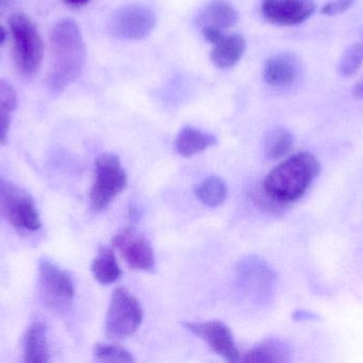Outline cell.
I'll use <instances>...</instances> for the list:
<instances>
[{"label": "cell", "instance_id": "1", "mask_svg": "<svg viewBox=\"0 0 363 363\" xmlns=\"http://www.w3.org/2000/svg\"><path fill=\"white\" fill-rule=\"evenodd\" d=\"M51 64L47 83L52 93L60 94L82 74L86 49L77 21L64 18L50 32Z\"/></svg>", "mask_w": 363, "mask_h": 363}, {"label": "cell", "instance_id": "2", "mask_svg": "<svg viewBox=\"0 0 363 363\" xmlns=\"http://www.w3.org/2000/svg\"><path fill=\"white\" fill-rule=\"evenodd\" d=\"M319 160L300 153L273 168L262 183V190L273 200L287 205L304 195L320 173Z\"/></svg>", "mask_w": 363, "mask_h": 363}, {"label": "cell", "instance_id": "3", "mask_svg": "<svg viewBox=\"0 0 363 363\" xmlns=\"http://www.w3.org/2000/svg\"><path fill=\"white\" fill-rule=\"evenodd\" d=\"M13 38V61L19 74L30 76L40 68L44 45L35 23L27 14L15 12L9 18Z\"/></svg>", "mask_w": 363, "mask_h": 363}, {"label": "cell", "instance_id": "4", "mask_svg": "<svg viewBox=\"0 0 363 363\" xmlns=\"http://www.w3.org/2000/svg\"><path fill=\"white\" fill-rule=\"evenodd\" d=\"M144 319L142 305L125 288H116L113 292L106 313V337L111 340H121L131 337L140 328Z\"/></svg>", "mask_w": 363, "mask_h": 363}, {"label": "cell", "instance_id": "5", "mask_svg": "<svg viewBox=\"0 0 363 363\" xmlns=\"http://www.w3.org/2000/svg\"><path fill=\"white\" fill-rule=\"evenodd\" d=\"M128 176L121 159L113 153H102L95 161V180L91 204L96 211L104 210L127 187Z\"/></svg>", "mask_w": 363, "mask_h": 363}, {"label": "cell", "instance_id": "6", "mask_svg": "<svg viewBox=\"0 0 363 363\" xmlns=\"http://www.w3.org/2000/svg\"><path fill=\"white\" fill-rule=\"evenodd\" d=\"M0 213L17 229L36 232L42 227L31 196L4 178H0Z\"/></svg>", "mask_w": 363, "mask_h": 363}, {"label": "cell", "instance_id": "7", "mask_svg": "<svg viewBox=\"0 0 363 363\" xmlns=\"http://www.w3.org/2000/svg\"><path fill=\"white\" fill-rule=\"evenodd\" d=\"M157 25L155 13L142 4H128L118 9L110 21L113 36L121 40H142L148 36Z\"/></svg>", "mask_w": 363, "mask_h": 363}, {"label": "cell", "instance_id": "8", "mask_svg": "<svg viewBox=\"0 0 363 363\" xmlns=\"http://www.w3.org/2000/svg\"><path fill=\"white\" fill-rule=\"evenodd\" d=\"M112 245L119 251L129 268L152 271L155 266V251L149 241L133 228H125L115 234Z\"/></svg>", "mask_w": 363, "mask_h": 363}, {"label": "cell", "instance_id": "9", "mask_svg": "<svg viewBox=\"0 0 363 363\" xmlns=\"http://www.w3.org/2000/svg\"><path fill=\"white\" fill-rule=\"evenodd\" d=\"M184 327L207 343L213 353L230 362H240V354L236 347L230 327L220 321L188 322Z\"/></svg>", "mask_w": 363, "mask_h": 363}, {"label": "cell", "instance_id": "10", "mask_svg": "<svg viewBox=\"0 0 363 363\" xmlns=\"http://www.w3.org/2000/svg\"><path fill=\"white\" fill-rule=\"evenodd\" d=\"M315 10V0H262V13L270 23L294 26L304 23Z\"/></svg>", "mask_w": 363, "mask_h": 363}, {"label": "cell", "instance_id": "11", "mask_svg": "<svg viewBox=\"0 0 363 363\" xmlns=\"http://www.w3.org/2000/svg\"><path fill=\"white\" fill-rule=\"evenodd\" d=\"M298 70L300 64L294 53H277L267 60L264 67V79L271 87L284 89L294 85Z\"/></svg>", "mask_w": 363, "mask_h": 363}, {"label": "cell", "instance_id": "12", "mask_svg": "<svg viewBox=\"0 0 363 363\" xmlns=\"http://www.w3.org/2000/svg\"><path fill=\"white\" fill-rule=\"evenodd\" d=\"M40 279L47 293L61 300H70L74 296V283L72 276L57 268L50 260L40 259L38 266Z\"/></svg>", "mask_w": 363, "mask_h": 363}, {"label": "cell", "instance_id": "13", "mask_svg": "<svg viewBox=\"0 0 363 363\" xmlns=\"http://www.w3.org/2000/svg\"><path fill=\"white\" fill-rule=\"evenodd\" d=\"M247 48L245 38L240 34H221L219 38L213 43L211 49V62L217 67L225 70L236 65L243 57Z\"/></svg>", "mask_w": 363, "mask_h": 363}, {"label": "cell", "instance_id": "14", "mask_svg": "<svg viewBox=\"0 0 363 363\" xmlns=\"http://www.w3.org/2000/svg\"><path fill=\"white\" fill-rule=\"evenodd\" d=\"M239 19L238 11L226 0H213L204 6L198 16L201 28L228 29L236 25Z\"/></svg>", "mask_w": 363, "mask_h": 363}, {"label": "cell", "instance_id": "15", "mask_svg": "<svg viewBox=\"0 0 363 363\" xmlns=\"http://www.w3.org/2000/svg\"><path fill=\"white\" fill-rule=\"evenodd\" d=\"M215 144H217V139L213 134L201 131L190 126L184 127L176 139L177 151L184 157H191L202 153Z\"/></svg>", "mask_w": 363, "mask_h": 363}, {"label": "cell", "instance_id": "16", "mask_svg": "<svg viewBox=\"0 0 363 363\" xmlns=\"http://www.w3.org/2000/svg\"><path fill=\"white\" fill-rule=\"evenodd\" d=\"M25 362L47 363L49 362L47 345V326L43 322H35L26 334Z\"/></svg>", "mask_w": 363, "mask_h": 363}, {"label": "cell", "instance_id": "17", "mask_svg": "<svg viewBox=\"0 0 363 363\" xmlns=\"http://www.w3.org/2000/svg\"><path fill=\"white\" fill-rule=\"evenodd\" d=\"M291 352L287 345L279 340H266L245 354L241 362L258 363H281L290 360Z\"/></svg>", "mask_w": 363, "mask_h": 363}, {"label": "cell", "instance_id": "18", "mask_svg": "<svg viewBox=\"0 0 363 363\" xmlns=\"http://www.w3.org/2000/svg\"><path fill=\"white\" fill-rule=\"evenodd\" d=\"M91 269L96 281L101 285H111L121 276V270L114 251L108 247H100L91 262Z\"/></svg>", "mask_w": 363, "mask_h": 363}, {"label": "cell", "instance_id": "19", "mask_svg": "<svg viewBox=\"0 0 363 363\" xmlns=\"http://www.w3.org/2000/svg\"><path fill=\"white\" fill-rule=\"evenodd\" d=\"M17 107V93L10 81L0 79V144H6L13 113Z\"/></svg>", "mask_w": 363, "mask_h": 363}, {"label": "cell", "instance_id": "20", "mask_svg": "<svg viewBox=\"0 0 363 363\" xmlns=\"http://www.w3.org/2000/svg\"><path fill=\"white\" fill-rule=\"evenodd\" d=\"M194 194L196 198L206 206H220L228 198V185L220 177L211 176L196 188Z\"/></svg>", "mask_w": 363, "mask_h": 363}, {"label": "cell", "instance_id": "21", "mask_svg": "<svg viewBox=\"0 0 363 363\" xmlns=\"http://www.w3.org/2000/svg\"><path fill=\"white\" fill-rule=\"evenodd\" d=\"M294 145V136L285 128H274L266 136L264 151L271 160L279 159L289 153Z\"/></svg>", "mask_w": 363, "mask_h": 363}, {"label": "cell", "instance_id": "22", "mask_svg": "<svg viewBox=\"0 0 363 363\" xmlns=\"http://www.w3.org/2000/svg\"><path fill=\"white\" fill-rule=\"evenodd\" d=\"M94 357L99 362H135L133 355L127 350L108 343H97L94 347Z\"/></svg>", "mask_w": 363, "mask_h": 363}, {"label": "cell", "instance_id": "23", "mask_svg": "<svg viewBox=\"0 0 363 363\" xmlns=\"http://www.w3.org/2000/svg\"><path fill=\"white\" fill-rule=\"evenodd\" d=\"M363 64V44L356 43L351 45L343 53L339 63V72L343 76H353Z\"/></svg>", "mask_w": 363, "mask_h": 363}, {"label": "cell", "instance_id": "24", "mask_svg": "<svg viewBox=\"0 0 363 363\" xmlns=\"http://www.w3.org/2000/svg\"><path fill=\"white\" fill-rule=\"evenodd\" d=\"M354 1L355 0H332L322 8L321 13L328 16L341 14L347 12L353 6Z\"/></svg>", "mask_w": 363, "mask_h": 363}, {"label": "cell", "instance_id": "25", "mask_svg": "<svg viewBox=\"0 0 363 363\" xmlns=\"http://www.w3.org/2000/svg\"><path fill=\"white\" fill-rule=\"evenodd\" d=\"M13 1L14 0H0V16H2L6 10L12 6Z\"/></svg>", "mask_w": 363, "mask_h": 363}, {"label": "cell", "instance_id": "26", "mask_svg": "<svg viewBox=\"0 0 363 363\" xmlns=\"http://www.w3.org/2000/svg\"><path fill=\"white\" fill-rule=\"evenodd\" d=\"M66 4L72 6H83L89 1V0H64Z\"/></svg>", "mask_w": 363, "mask_h": 363}, {"label": "cell", "instance_id": "27", "mask_svg": "<svg viewBox=\"0 0 363 363\" xmlns=\"http://www.w3.org/2000/svg\"><path fill=\"white\" fill-rule=\"evenodd\" d=\"M354 94H355V96H357V97L362 98L363 99V81L362 82L358 83L357 85H355Z\"/></svg>", "mask_w": 363, "mask_h": 363}, {"label": "cell", "instance_id": "28", "mask_svg": "<svg viewBox=\"0 0 363 363\" xmlns=\"http://www.w3.org/2000/svg\"><path fill=\"white\" fill-rule=\"evenodd\" d=\"M6 40V30L4 26L0 25V46L4 44Z\"/></svg>", "mask_w": 363, "mask_h": 363}]
</instances>
